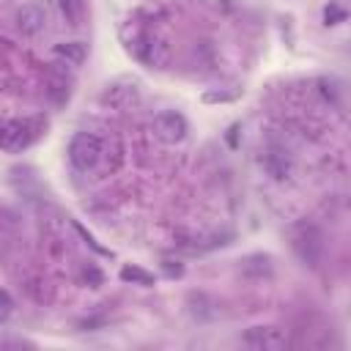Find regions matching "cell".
<instances>
[{
	"label": "cell",
	"instance_id": "obj_16",
	"mask_svg": "<svg viewBox=\"0 0 351 351\" xmlns=\"http://www.w3.org/2000/svg\"><path fill=\"white\" fill-rule=\"evenodd\" d=\"M11 313H14V302H11V296L0 288V324H5V321L11 318Z\"/></svg>",
	"mask_w": 351,
	"mask_h": 351
},
{
	"label": "cell",
	"instance_id": "obj_4",
	"mask_svg": "<svg viewBox=\"0 0 351 351\" xmlns=\"http://www.w3.org/2000/svg\"><path fill=\"white\" fill-rule=\"evenodd\" d=\"M291 250L293 255L302 261V266H318L321 255H324V236L315 225L302 222L291 230Z\"/></svg>",
	"mask_w": 351,
	"mask_h": 351
},
{
	"label": "cell",
	"instance_id": "obj_14",
	"mask_svg": "<svg viewBox=\"0 0 351 351\" xmlns=\"http://www.w3.org/2000/svg\"><path fill=\"white\" fill-rule=\"evenodd\" d=\"M60 11L69 25H82L85 22V0H60Z\"/></svg>",
	"mask_w": 351,
	"mask_h": 351
},
{
	"label": "cell",
	"instance_id": "obj_1",
	"mask_svg": "<svg viewBox=\"0 0 351 351\" xmlns=\"http://www.w3.org/2000/svg\"><path fill=\"white\" fill-rule=\"evenodd\" d=\"M44 132H47V118L44 115L8 118V121L0 123V151H5V154H22Z\"/></svg>",
	"mask_w": 351,
	"mask_h": 351
},
{
	"label": "cell",
	"instance_id": "obj_8",
	"mask_svg": "<svg viewBox=\"0 0 351 351\" xmlns=\"http://www.w3.org/2000/svg\"><path fill=\"white\" fill-rule=\"evenodd\" d=\"M47 96L52 99L55 107H66L69 104V96H71V77L60 69V63H55L49 69V77H47Z\"/></svg>",
	"mask_w": 351,
	"mask_h": 351
},
{
	"label": "cell",
	"instance_id": "obj_11",
	"mask_svg": "<svg viewBox=\"0 0 351 351\" xmlns=\"http://www.w3.org/2000/svg\"><path fill=\"white\" fill-rule=\"evenodd\" d=\"M239 271H241L244 277L261 280V277H269V274L274 271V266H271V258H269V255L255 252V255H247L244 261H239Z\"/></svg>",
	"mask_w": 351,
	"mask_h": 351
},
{
	"label": "cell",
	"instance_id": "obj_3",
	"mask_svg": "<svg viewBox=\"0 0 351 351\" xmlns=\"http://www.w3.org/2000/svg\"><path fill=\"white\" fill-rule=\"evenodd\" d=\"M101 151H104V143H101V137H96L93 132H77V134L69 140V162H71V167L80 170V173L93 170V167L101 162Z\"/></svg>",
	"mask_w": 351,
	"mask_h": 351
},
{
	"label": "cell",
	"instance_id": "obj_13",
	"mask_svg": "<svg viewBox=\"0 0 351 351\" xmlns=\"http://www.w3.org/2000/svg\"><path fill=\"white\" fill-rule=\"evenodd\" d=\"M55 55L71 66H80L85 60V44L82 41H66V44H58L55 47Z\"/></svg>",
	"mask_w": 351,
	"mask_h": 351
},
{
	"label": "cell",
	"instance_id": "obj_6",
	"mask_svg": "<svg viewBox=\"0 0 351 351\" xmlns=\"http://www.w3.org/2000/svg\"><path fill=\"white\" fill-rule=\"evenodd\" d=\"M241 343L252 351H282L288 346V335L280 326H250L241 335Z\"/></svg>",
	"mask_w": 351,
	"mask_h": 351
},
{
	"label": "cell",
	"instance_id": "obj_12",
	"mask_svg": "<svg viewBox=\"0 0 351 351\" xmlns=\"http://www.w3.org/2000/svg\"><path fill=\"white\" fill-rule=\"evenodd\" d=\"M16 27L25 36H36L44 27V11L38 5H22L19 14H16Z\"/></svg>",
	"mask_w": 351,
	"mask_h": 351
},
{
	"label": "cell",
	"instance_id": "obj_5",
	"mask_svg": "<svg viewBox=\"0 0 351 351\" xmlns=\"http://www.w3.org/2000/svg\"><path fill=\"white\" fill-rule=\"evenodd\" d=\"M151 132H154L162 143L176 145V143H181V140L186 137L189 123H186V118H184L178 110H162V112L154 115V121H151Z\"/></svg>",
	"mask_w": 351,
	"mask_h": 351
},
{
	"label": "cell",
	"instance_id": "obj_15",
	"mask_svg": "<svg viewBox=\"0 0 351 351\" xmlns=\"http://www.w3.org/2000/svg\"><path fill=\"white\" fill-rule=\"evenodd\" d=\"M121 280L132 282V285H154V274L140 269V266H123L121 269Z\"/></svg>",
	"mask_w": 351,
	"mask_h": 351
},
{
	"label": "cell",
	"instance_id": "obj_17",
	"mask_svg": "<svg viewBox=\"0 0 351 351\" xmlns=\"http://www.w3.org/2000/svg\"><path fill=\"white\" fill-rule=\"evenodd\" d=\"M82 280H88L90 285H99L101 282V271L93 263H88V266H82Z\"/></svg>",
	"mask_w": 351,
	"mask_h": 351
},
{
	"label": "cell",
	"instance_id": "obj_18",
	"mask_svg": "<svg viewBox=\"0 0 351 351\" xmlns=\"http://www.w3.org/2000/svg\"><path fill=\"white\" fill-rule=\"evenodd\" d=\"M162 266H165V271H167V274H170V277H181V274H184V269H181V266H178V263H176V266H173V261H165V263H162Z\"/></svg>",
	"mask_w": 351,
	"mask_h": 351
},
{
	"label": "cell",
	"instance_id": "obj_10",
	"mask_svg": "<svg viewBox=\"0 0 351 351\" xmlns=\"http://www.w3.org/2000/svg\"><path fill=\"white\" fill-rule=\"evenodd\" d=\"M261 165H263V170H266L271 178H277V181H285V178L291 176V159H288L282 151H277V148H269V151L261 156Z\"/></svg>",
	"mask_w": 351,
	"mask_h": 351
},
{
	"label": "cell",
	"instance_id": "obj_7",
	"mask_svg": "<svg viewBox=\"0 0 351 351\" xmlns=\"http://www.w3.org/2000/svg\"><path fill=\"white\" fill-rule=\"evenodd\" d=\"M137 101H140V90L134 82H112L101 93V104L112 110H132Z\"/></svg>",
	"mask_w": 351,
	"mask_h": 351
},
{
	"label": "cell",
	"instance_id": "obj_2",
	"mask_svg": "<svg viewBox=\"0 0 351 351\" xmlns=\"http://www.w3.org/2000/svg\"><path fill=\"white\" fill-rule=\"evenodd\" d=\"M126 49L145 66L151 69H165L170 63V44L159 36H151V33H143V30H134L132 38H126Z\"/></svg>",
	"mask_w": 351,
	"mask_h": 351
},
{
	"label": "cell",
	"instance_id": "obj_19",
	"mask_svg": "<svg viewBox=\"0 0 351 351\" xmlns=\"http://www.w3.org/2000/svg\"><path fill=\"white\" fill-rule=\"evenodd\" d=\"M0 346H30V343L27 340H8L5 337V340H0Z\"/></svg>",
	"mask_w": 351,
	"mask_h": 351
},
{
	"label": "cell",
	"instance_id": "obj_9",
	"mask_svg": "<svg viewBox=\"0 0 351 351\" xmlns=\"http://www.w3.org/2000/svg\"><path fill=\"white\" fill-rule=\"evenodd\" d=\"M186 307H189V315H192L197 324L214 321V318L219 315V304H217L208 293H203V291H192V293L186 296Z\"/></svg>",
	"mask_w": 351,
	"mask_h": 351
}]
</instances>
